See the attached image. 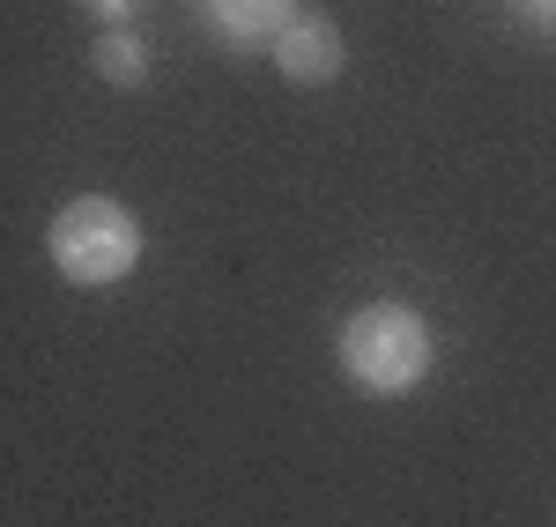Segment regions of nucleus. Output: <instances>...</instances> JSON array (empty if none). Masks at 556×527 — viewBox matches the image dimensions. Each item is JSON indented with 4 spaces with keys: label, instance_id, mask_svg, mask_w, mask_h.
Masks as SVG:
<instances>
[{
    "label": "nucleus",
    "instance_id": "obj_5",
    "mask_svg": "<svg viewBox=\"0 0 556 527\" xmlns=\"http://www.w3.org/2000/svg\"><path fill=\"white\" fill-rule=\"evenodd\" d=\"M89 67H97L112 89H141L149 83V45H141V30H97Z\"/></svg>",
    "mask_w": 556,
    "mask_h": 527
},
{
    "label": "nucleus",
    "instance_id": "obj_1",
    "mask_svg": "<svg viewBox=\"0 0 556 527\" xmlns=\"http://www.w3.org/2000/svg\"><path fill=\"white\" fill-rule=\"evenodd\" d=\"M334 356H342L349 387L371 401H393V394H416L430 379V364H438V335H430V319L416 305H356L342 319V335H334Z\"/></svg>",
    "mask_w": 556,
    "mask_h": 527
},
{
    "label": "nucleus",
    "instance_id": "obj_4",
    "mask_svg": "<svg viewBox=\"0 0 556 527\" xmlns=\"http://www.w3.org/2000/svg\"><path fill=\"white\" fill-rule=\"evenodd\" d=\"M201 15H208V30L223 45H260V38L275 45V30H282L298 8H290V0H201Z\"/></svg>",
    "mask_w": 556,
    "mask_h": 527
},
{
    "label": "nucleus",
    "instance_id": "obj_2",
    "mask_svg": "<svg viewBox=\"0 0 556 527\" xmlns=\"http://www.w3.org/2000/svg\"><path fill=\"white\" fill-rule=\"evenodd\" d=\"M45 253L75 290H112V283H127L141 267V223L112 193H75L45 223Z\"/></svg>",
    "mask_w": 556,
    "mask_h": 527
},
{
    "label": "nucleus",
    "instance_id": "obj_7",
    "mask_svg": "<svg viewBox=\"0 0 556 527\" xmlns=\"http://www.w3.org/2000/svg\"><path fill=\"white\" fill-rule=\"evenodd\" d=\"M519 8V23L534 30V38H556V0H513Z\"/></svg>",
    "mask_w": 556,
    "mask_h": 527
},
{
    "label": "nucleus",
    "instance_id": "obj_6",
    "mask_svg": "<svg viewBox=\"0 0 556 527\" xmlns=\"http://www.w3.org/2000/svg\"><path fill=\"white\" fill-rule=\"evenodd\" d=\"M141 8H149V0H83V15H97L104 30H134V23H141Z\"/></svg>",
    "mask_w": 556,
    "mask_h": 527
},
{
    "label": "nucleus",
    "instance_id": "obj_3",
    "mask_svg": "<svg viewBox=\"0 0 556 527\" xmlns=\"http://www.w3.org/2000/svg\"><path fill=\"white\" fill-rule=\"evenodd\" d=\"M275 67H282L290 83H304V89L334 83V75L349 67L342 23H334V15H319V8H298V15L275 30Z\"/></svg>",
    "mask_w": 556,
    "mask_h": 527
}]
</instances>
